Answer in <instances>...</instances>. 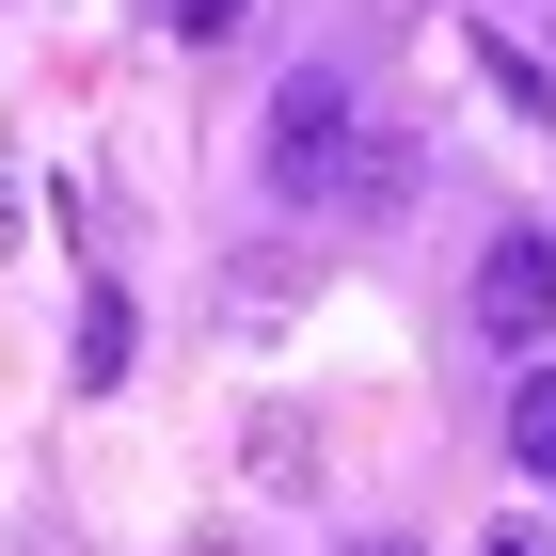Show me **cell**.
Returning <instances> with one entry per match:
<instances>
[{
    "instance_id": "1",
    "label": "cell",
    "mask_w": 556,
    "mask_h": 556,
    "mask_svg": "<svg viewBox=\"0 0 556 556\" xmlns=\"http://www.w3.org/2000/svg\"><path fill=\"white\" fill-rule=\"evenodd\" d=\"M255 128H270V143H255V160H270V191H287V207H334V191H350V143H366V96H350L334 64H302V80L270 96Z\"/></svg>"
},
{
    "instance_id": "2",
    "label": "cell",
    "mask_w": 556,
    "mask_h": 556,
    "mask_svg": "<svg viewBox=\"0 0 556 556\" xmlns=\"http://www.w3.org/2000/svg\"><path fill=\"white\" fill-rule=\"evenodd\" d=\"M462 318H477L493 350H509V366L556 334V223H493V239H477V270H462Z\"/></svg>"
},
{
    "instance_id": "3",
    "label": "cell",
    "mask_w": 556,
    "mask_h": 556,
    "mask_svg": "<svg viewBox=\"0 0 556 556\" xmlns=\"http://www.w3.org/2000/svg\"><path fill=\"white\" fill-rule=\"evenodd\" d=\"M509 477L556 493V350H525V382H509Z\"/></svg>"
},
{
    "instance_id": "4",
    "label": "cell",
    "mask_w": 556,
    "mask_h": 556,
    "mask_svg": "<svg viewBox=\"0 0 556 556\" xmlns=\"http://www.w3.org/2000/svg\"><path fill=\"white\" fill-rule=\"evenodd\" d=\"M414 128H366V143H350V191H334V207H414Z\"/></svg>"
},
{
    "instance_id": "5",
    "label": "cell",
    "mask_w": 556,
    "mask_h": 556,
    "mask_svg": "<svg viewBox=\"0 0 556 556\" xmlns=\"http://www.w3.org/2000/svg\"><path fill=\"white\" fill-rule=\"evenodd\" d=\"M128 350H143V334H128V302L96 287V302H80V382H128Z\"/></svg>"
},
{
    "instance_id": "6",
    "label": "cell",
    "mask_w": 556,
    "mask_h": 556,
    "mask_svg": "<svg viewBox=\"0 0 556 556\" xmlns=\"http://www.w3.org/2000/svg\"><path fill=\"white\" fill-rule=\"evenodd\" d=\"M477 80L509 96V112H541V128H556V80H541V64H525V48H509V33H477Z\"/></svg>"
},
{
    "instance_id": "7",
    "label": "cell",
    "mask_w": 556,
    "mask_h": 556,
    "mask_svg": "<svg viewBox=\"0 0 556 556\" xmlns=\"http://www.w3.org/2000/svg\"><path fill=\"white\" fill-rule=\"evenodd\" d=\"M160 33H175V48H223V33H239V0H160Z\"/></svg>"
},
{
    "instance_id": "8",
    "label": "cell",
    "mask_w": 556,
    "mask_h": 556,
    "mask_svg": "<svg viewBox=\"0 0 556 556\" xmlns=\"http://www.w3.org/2000/svg\"><path fill=\"white\" fill-rule=\"evenodd\" d=\"M477 556H556V525H541V509H509V525H493Z\"/></svg>"
},
{
    "instance_id": "9",
    "label": "cell",
    "mask_w": 556,
    "mask_h": 556,
    "mask_svg": "<svg viewBox=\"0 0 556 556\" xmlns=\"http://www.w3.org/2000/svg\"><path fill=\"white\" fill-rule=\"evenodd\" d=\"M350 556H414V541H397V525H366V541H350Z\"/></svg>"
},
{
    "instance_id": "10",
    "label": "cell",
    "mask_w": 556,
    "mask_h": 556,
    "mask_svg": "<svg viewBox=\"0 0 556 556\" xmlns=\"http://www.w3.org/2000/svg\"><path fill=\"white\" fill-rule=\"evenodd\" d=\"M191 556H239V541H191Z\"/></svg>"
},
{
    "instance_id": "11",
    "label": "cell",
    "mask_w": 556,
    "mask_h": 556,
    "mask_svg": "<svg viewBox=\"0 0 556 556\" xmlns=\"http://www.w3.org/2000/svg\"><path fill=\"white\" fill-rule=\"evenodd\" d=\"M16 556H33V541H16Z\"/></svg>"
}]
</instances>
